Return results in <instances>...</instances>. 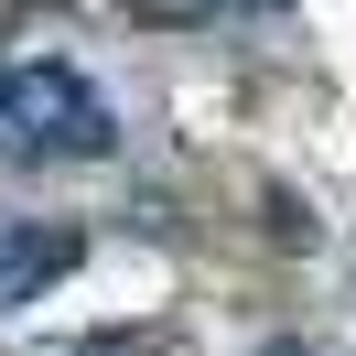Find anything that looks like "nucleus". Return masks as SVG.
I'll return each mask as SVG.
<instances>
[{
  "label": "nucleus",
  "mask_w": 356,
  "mask_h": 356,
  "mask_svg": "<svg viewBox=\"0 0 356 356\" xmlns=\"http://www.w3.org/2000/svg\"><path fill=\"white\" fill-rule=\"evenodd\" d=\"M0 140L33 162H97L119 140V119L76 65H22V76H0Z\"/></svg>",
  "instance_id": "1"
},
{
  "label": "nucleus",
  "mask_w": 356,
  "mask_h": 356,
  "mask_svg": "<svg viewBox=\"0 0 356 356\" xmlns=\"http://www.w3.org/2000/svg\"><path fill=\"white\" fill-rule=\"evenodd\" d=\"M65 270H76V227H0V313L44 302Z\"/></svg>",
  "instance_id": "2"
}]
</instances>
